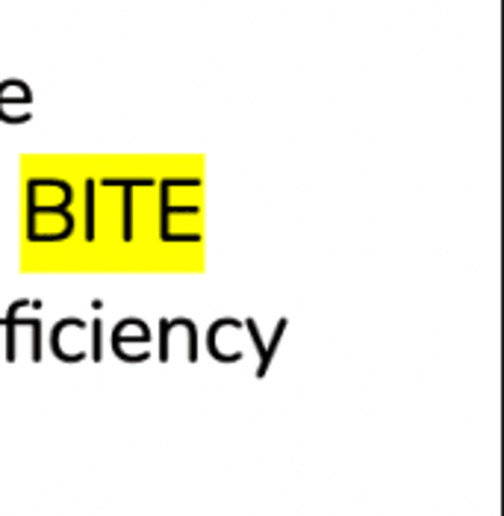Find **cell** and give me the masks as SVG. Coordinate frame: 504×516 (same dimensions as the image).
I'll list each match as a JSON object with an SVG mask.
<instances>
[{
  "label": "cell",
  "instance_id": "obj_1",
  "mask_svg": "<svg viewBox=\"0 0 504 516\" xmlns=\"http://www.w3.org/2000/svg\"><path fill=\"white\" fill-rule=\"evenodd\" d=\"M92 327H95V360H101V351H104L101 349V322H95Z\"/></svg>",
  "mask_w": 504,
  "mask_h": 516
}]
</instances>
